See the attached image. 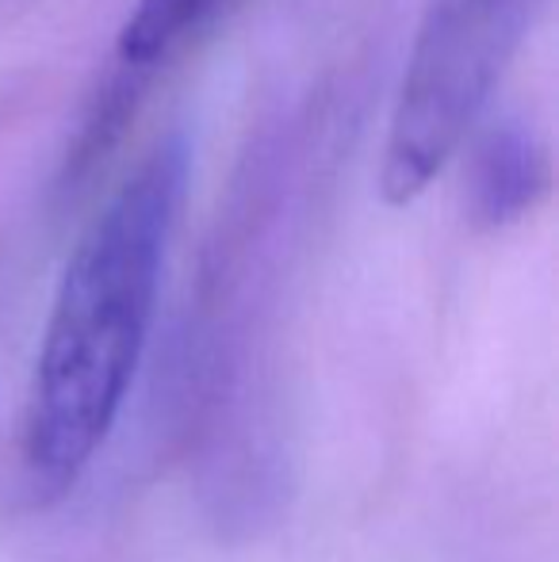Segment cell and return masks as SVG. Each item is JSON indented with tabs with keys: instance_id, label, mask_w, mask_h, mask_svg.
<instances>
[{
	"instance_id": "1",
	"label": "cell",
	"mask_w": 559,
	"mask_h": 562,
	"mask_svg": "<svg viewBox=\"0 0 559 562\" xmlns=\"http://www.w3.org/2000/svg\"><path fill=\"white\" fill-rule=\"evenodd\" d=\"M188 154L165 142L81 234L58 280L20 425L31 494H66L108 445L154 326Z\"/></svg>"
},
{
	"instance_id": "2",
	"label": "cell",
	"mask_w": 559,
	"mask_h": 562,
	"mask_svg": "<svg viewBox=\"0 0 559 562\" xmlns=\"http://www.w3.org/2000/svg\"><path fill=\"white\" fill-rule=\"evenodd\" d=\"M533 0H437L406 61L383 149V195L418 200L491 100Z\"/></svg>"
},
{
	"instance_id": "4",
	"label": "cell",
	"mask_w": 559,
	"mask_h": 562,
	"mask_svg": "<svg viewBox=\"0 0 559 562\" xmlns=\"http://www.w3.org/2000/svg\"><path fill=\"white\" fill-rule=\"evenodd\" d=\"M223 4L226 0H138L120 31V61L131 69L157 66Z\"/></svg>"
},
{
	"instance_id": "3",
	"label": "cell",
	"mask_w": 559,
	"mask_h": 562,
	"mask_svg": "<svg viewBox=\"0 0 559 562\" xmlns=\"http://www.w3.org/2000/svg\"><path fill=\"white\" fill-rule=\"evenodd\" d=\"M548 188V157L529 131L502 126L479 146L476 211L487 226L517 223Z\"/></svg>"
}]
</instances>
